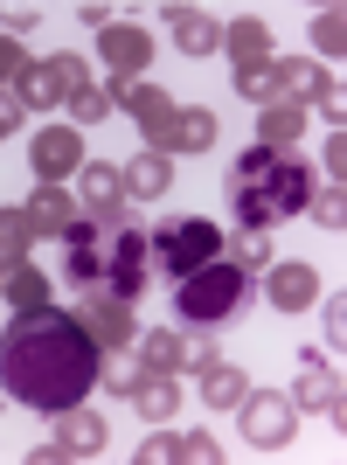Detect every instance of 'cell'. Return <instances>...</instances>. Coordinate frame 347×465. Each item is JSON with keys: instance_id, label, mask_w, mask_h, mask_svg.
<instances>
[{"instance_id": "cell-10", "label": "cell", "mask_w": 347, "mask_h": 465, "mask_svg": "<svg viewBox=\"0 0 347 465\" xmlns=\"http://www.w3.org/2000/svg\"><path fill=\"white\" fill-rule=\"evenodd\" d=\"M146 278H154V243H146V230H139V223H118L104 292H118V299H139V292H146Z\"/></svg>"}, {"instance_id": "cell-2", "label": "cell", "mask_w": 347, "mask_h": 465, "mask_svg": "<svg viewBox=\"0 0 347 465\" xmlns=\"http://www.w3.org/2000/svg\"><path fill=\"white\" fill-rule=\"evenodd\" d=\"M306 194H312V167L292 146H251L230 167V209L243 230H278L285 215L306 209Z\"/></svg>"}, {"instance_id": "cell-7", "label": "cell", "mask_w": 347, "mask_h": 465, "mask_svg": "<svg viewBox=\"0 0 347 465\" xmlns=\"http://www.w3.org/2000/svg\"><path fill=\"white\" fill-rule=\"evenodd\" d=\"M112 236H118V223H70L63 230V272H70V285H104V272H112Z\"/></svg>"}, {"instance_id": "cell-14", "label": "cell", "mask_w": 347, "mask_h": 465, "mask_svg": "<svg viewBox=\"0 0 347 465\" xmlns=\"http://www.w3.org/2000/svg\"><path fill=\"white\" fill-rule=\"evenodd\" d=\"M133 354L146 361V369H160V375H181V369H202V361H215V348H209V341H188V333H167V327L139 333V341H133Z\"/></svg>"}, {"instance_id": "cell-35", "label": "cell", "mask_w": 347, "mask_h": 465, "mask_svg": "<svg viewBox=\"0 0 347 465\" xmlns=\"http://www.w3.org/2000/svg\"><path fill=\"white\" fill-rule=\"evenodd\" d=\"M49 7H56V0H0V21H7V35H21V28L49 21Z\"/></svg>"}, {"instance_id": "cell-41", "label": "cell", "mask_w": 347, "mask_h": 465, "mask_svg": "<svg viewBox=\"0 0 347 465\" xmlns=\"http://www.w3.org/2000/svg\"><path fill=\"white\" fill-rule=\"evenodd\" d=\"M77 15H84V28H104V21H112V0H77Z\"/></svg>"}, {"instance_id": "cell-11", "label": "cell", "mask_w": 347, "mask_h": 465, "mask_svg": "<svg viewBox=\"0 0 347 465\" xmlns=\"http://www.w3.org/2000/svg\"><path fill=\"white\" fill-rule=\"evenodd\" d=\"M104 451V417L91 410H56V430H49V445L28 451L35 465H56V459H97Z\"/></svg>"}, {"instance_id": "cell-20", "label": "cell", "mask_w": 347, "mask_h": 465, "mask_svg": "<svg viewBox=\"0 0 347 465\" xmlns=\"http://www.w3.org/2000/svg\"><path fill=\"white\" fill-rule=\"evenodd\" d=\"M21 209H28V223H35V236H63V230H70V223H77V194L63 188V181H42V188L28 194Z\"/></svg>"}, {"instance_id": "cell-29", "label": "cell", "mask_w": 347, "mask_h": 465, "mask_svg": "<svg viewBox=\"0 0 347 465\" xmlns=\"http://www.w3.org/2000/svg\"><path fill=\"white\" fill-rule=\"evenodd\" d=\"M49 285H56V278H42L35 264H15V272H0V292H7V306H15V312L49 306Z\"/></svg>"}, {"instance_id": "cell-23", "label": "cell", "mask_w": 347, "mask_h": 465, "mask_svg": "<svg viewBox=\"0 0 347 465\" xmlns=\"http://www.w3.org/2000/svg\"><path fill=\"white\" fill-rule=\"evenodd\" d=\"M209 146H215V112H202V104H174L167 153H209Z\"/></svg>"}, {"instance_id": "cell-5", "label": "cell", "mask_w": 347, "mask_h": 465, "mask_svg": "<svg viewBox=\"0 0 347 465\" xmlns=\"http://www.w3.org/2000/svg\"><path fill=\"white\" fill-rule=\"evenodd\" d=\"M91 84V63L84 56H28V70L15 77V97L28 104V112H56V104H70V97Z\"/></svg>"}, {"instance_id": "cell-12", "label": "cell", "mask_w": 347, "mask_h": 465, "mask_svg": "<svg viewBox=\"0 0 347 465\" xmlns=\"http://www.w3.org/2000/svg\"><path fill=\"white\" fill-rule=\"evenodd\" d=\"M133 459L139 465H223V445H215L209 430H174V424H160Z\"/></svg>"}, {"instance_id": "cell-39", "label": "cell", "mask_w": 347, "mask_h": 465, "mask_svg": "<svg viewBox=\"0 0 347 465\" xmlns=\"http://www.w3.org/2000/svg\"><path fill=\"white\" fill-rule=\"evenodd\" d=\"M327 341H333V354L347 348V299H341V292L327 299Z\"/></svg>"}, {"instance_id": "cell-27", "label": "cell", "mask_w": 347, "mask_h": 465, "mask_svg": "<svg viewBox=\"0 0 347 465\" xmlns=\"http://www.w3.org/2000/svg\"><path fill=\"white\" fill-rule=\"evenodd\" d=\"M320 84H327V70H320V63L278 56V97H285V104H312V97H320Z\"/></svg>"}, {"instance_id": "cell-30", "label": "cell", "mask_w": 347, "mask_h": 465, "mask_svg": "<svg viewBox=\"0 0 347 465\" xmlns=\"http://www.w3.org/2000/svg\"><path fill=\"white\" fill-rule=\"evenodd\" d=\"M223 257H230L236 272H264L271 264V236L264 230H230L223 236Z\"/></svg>"}, {"instance_id": "cell-9", "label": "cell", "mask_w": 347, "mask_h": 465, "mask_svg": "<svg viewBox=\"0 0 347 465\" xmlns=\"http://www.w3.org/2000/svg\"><path fill=\"white\" fill-rule=\"evenodd\" d=\"M243 438L257 451H285L292 430H299V403H292V389H264V396H243Z\"/></svg>"}, {"instance_id": "cell-40", "label": "cell", "mask_w": 347, "mask_h": 465, "mask_svg": "<svg viewBox=\"0 0 347 465\" xmlns=\"http://www.w3.org/2000/svg\"><path fill=\"white\" fill-rule=\"evenodd\" d=\"M320 167H327V181H341V174H347V139H341V125H333L327 153H320Z\"/></svg>"}, {"instance_id": "cell-15", "label": "cell", "mask_w": 347, "mask_h": 465, "mask_svg": "<svg viewBox=\"0 0 347 465\" xmlns=\"http://www.w3.org/2000/svg\"><path fill=\"white\" fill-rule=\"evenodd\" d=\"M77 202L97 223H125V202H133V194H125V174H118L112 160H84L77 167Z\"/></svg>"}, {"instance_id": "cell-18", "label": "cell", "mask_w": 347, "mask_h": 465, "mask_svg": "<svg viewBox=\"0 0 347 465\" xmlns=\"http://www.w3.org/2000/svg\"><path fill=\"white\" fill-rule=\"evenodd\" d=\"M264 292H271V306L278 312H306L312 299H320V272H312V264H299V257H292V264H264Z\"/></svg>"}, {"instance_id": "cell-21", "label": "cell", "mask_w": 347, "mask_h": 465, "mask_svg": "<svg viewBox=\"0 0 347 465\" xmlns=\"http://www.w3.org/2000/svg\"><path fill=\"white\" fill-rule=\"evenodd\" d=\"M125 403H133L146 424H174V410H181V382H174V375H160V369H146Z\"/></svg>"}, {"instance_id": "cell-3", "label": "cell", "mask_w": 347, "mask_h": 465, "mask_svg": "<svg viewBox=\"0 0 347 465\" xmlns=\"http://www.w3.org/2000/svg\"><path fill=\"white\" fill-rule=\"evenodd\" d=\"M243 292H251V272H236L230 257H209L202 272H188L174 285V320L181 327H223L243 306Z\"/></svg>"}, {"instance_id": "cell-24", "label": "cell", "mask_w": 347, "mask_h": 465, "mask_svg": "<svg viewBox=\"0 0 347 465\" xmlns=\"http://www.w3.org/2000/svg\"><path fill=\"white\" fill-rule=\"evenodd\" d=\"M278 42H271V21L264 15H236V21H223V56L230 63H243V56H271Z\"/></svg>"}, {"instance_id": "cell-37", "label": "cell", "mask_w": 347, "mask_h": 465, "mask_svg": "<svg viewBox=\"0 0 347 465\" xmlns=\"http://www.w3.org/2000/svg\"><path fill=\"white\" fill-rule=\"evenodd\" d=\"M312 112H320V118H333V125L347 118V91H341V77H327V84H320V97H312Z\"/></svg>"}, {"instance_id": "cell-17", "label": "cell", "mask_w": 347, "mask_h": 465, "mask_svg": "<svg viewBox=\"0 0 347 465\" xmlns=\"http://www.w3.org/2000/svg\"><path fill=\"white\" fill-rule=\"evenodd\" d=\"M167 35L181 56H223V21L202 7H167Z\"/></svg>"}, {"instance_id": "cell-26", "label": "cell", "mask_w": 347, "mask_h": 465, "mask_svg": "<svg viewBox=\"0 0 347 465\" xmlns=\"http://www.w3.org/2000/svg\"><path fill=\"white\" fill-rule=\"evenodd\" d=\"M230 77H236V97H251V104H271V97H278V49H271V56H243Z\"/></svg>"}, {"instance_id": "cell-4", "label": "cell", "mask_w": 347, "mask_h": 465, "mask_svg": "<svg viewBox=\"0 0 347 465\" xmlns=\"http://www.w3.org/2000/svg\"><path fill=\"white\" fill-rule=\"evenodd\" d=\"M146 243H154V272H167L174 285L188 272H202L209 257H223V230H215L209 215H174V223H160Z\"/></svg>"}, {"instance_id": "cell-36", "label": "cell", "mask_w": 347, "mask_h": 465, "mask_svg": "<svg viewBox=\"0 0 347 465\" xmlns=\"http://www.w3.org/2000/svg\"><path fill=\"white\" fill-rule=\"evenodd\" d=\"M21 70H28V49H21L15 35H0V91H15Z\"/></svg>"}, {"instance_id": "cell-31", "label": "cell", "mask_w": 347, "mask_h": 465, "mask_svg": "<svg viewBox=\"0 0 347 465\" xmlns=\"http://www.w3.org/2000/svg\"><path fill=\"white\" fill-rule=\"evenodd\" d=\"M139 375H146V361H139L133 348H104V361H97V382H112V396H133Z\"/></svg>"}, {"instance_id": "cell-22", "label": "cell", "mask_w": 347, "mask_h": 465, "mask_svg": "<svg viewBox=\"0 0 347 465\" xmlns=\"http://www.w3.org/2000/svg\"><path fill=\"white\" fill-rule=\"evenodd\" d=\"M194 375H202V403L209 410H236L243 396H251V375L236 369V361H202Z\"/></svg>"}, {"instance_id": "cell-13", "label": "cell", "mask_w": 347, "mask_h": 465, "mask_svg": "<svg viewBox=\"0 0 347 465\" xmlns=\"http://www.w3.org/2000/svg\"><path fill=\"white\" fill-rule=\"evenodd\" d=\"M97 63H104L112 77H139V70L154 63V35H146L139 21H104V28H97Z\"/></svg>"}, {"instance_id": "cell-33", "label": "cell", "mask_w": 347, "mask_h": 465, "mask_svg": "<svg viewBox=\"0 0 347 465\" xmlns=\"http://www.w3.org/2000/svg\"><path fill=\"white\" fill-rule=\"evenodd\" d=\"M312 49H320V56H333V63L347 56V15H341V7L312 15Z\"/></svg>"}, {"instance_id": "cell-19", "label": "cell", "mask_w": 347, "mask_h": 465, "mask_svg": "<svg viewBox=\"0 0 347 465\" xmlns=\"http://www.w3.org/2000/svg\"><path fill=\"white\" fill-rule=\"evenodd\" d=\"M118 174H125V194H133V202H160V194L174 188V153L146 146V153H133Z\"/></svg>"}, {"instance_id": "cell-25", "label": "cell", "mask_w": 347, "mask_h": 465, "mask_svg": "<svg viewBox=\"0 0 347 465\" xmlns=\"http://www.w3.org/2000/svg\"><path fill=\"white\" fill-rule=\"evenodd\" d=\"M257 146H299V133H306V104H285V97H271V104H257Z\"/></svg>"}, {"instance_id": "cell-34", "label": "cell", "mask_w": 347, "mask_h": 465, "mask_svg": "<svg viewBox=\"0 0 347 465\" xmlns=\"http://www.w3.org/2000/svg\"><path fill=\"white\" fill-rule=\"evenodd\" d=\"M97 118H112V84H84L70 97V125H97Z\"/></svg>"}, {"instance_id": "cell-16", "label": "cell", "mask_w": 347, "mask_h": 465, "mask_svg": "<svg viewBox=\"0 0 347 465\" xmlns=\"http://www.w3.org/2000/svg\"><path fill=\"white\" fill-rule=\"evenodd\" d=\"M28 160H35V174H42V181L77 174V167H84V133H77V125H42L35 146H28Z\"/></svg>"}, {"instance_id": "cell-8", "label": "cell", "mask_w": 347, "mask_h": 465, "mask_svg": "<svg viewBox=\"0 0 347 465\" xmlns=\"http://www.w3.org/2000/svg\"><path fill=\"white\" fill-rule=\"evenodd\" d=\"M70 312H77V327L91 333L97 348H133V341H139L133 299H118V292H104V285H84V299H77Z\"/></svg>"}, {"instance_id": "cell-1", "label": "cell", "mask_w": 347, "mask_h": 465, "mask_svg": "<svg viewBox=\"0 0 347 465\" xmlns=\"http://www.w3.org/2000/svg\"><path fill=\"white\" fill-rule=\"evenodd\" d=\"M97 361H104V348L77 327V312H56V306L15 312L0 333V389L15 403L42 410V417L77 410L97 389Z\"/></svg>"}, {"instance_id": "cell-28", "label": "cell", "mask_w": 347, "mask_h": 465, "mask_svg": "<svg viewBox=\"0 0 347 465\" xmlns=\"http://www.w3.org/2000/svg\"><path fill=\"white\" fill-rule=\"evenodd\" d=\"M28 251H35V223H28V209H0V272L28 264Z\"/></svg>"}, {"instance_id": "cell-6", "label": "cell", "mask_w": 347, "mask_h": 465, "mask_svg": "<svg viewBox=\"0 0 347 465\" xmlns=\"http://www.w3.org/2000/svg\"><path fill=\"white\" fill-rule=\"evenodd\" d=\"M292 403L312 410V417H333L347 424V382H341V354H320V348H299V369H292Z\"/></svg>"}, {"instance_id": "cell-32", "label": "cell", "mask_w": 347, "mask_h": 465, "mask_svg": "<svg viewBox=\"0 0 347 465\" xmlns=\"http://www.w3.org/2000/svg\"><path fill=\"white\" fill-rule=\"evenodd\" d=\"M306 209H312V223H320V230H333V236L347 230V188H341V181L312 188V194H306Z\"/></svg>"}, {"instance_id": "cell-38", "label": "cell", "mask_w": 347, "mask_h": 465, "mask_svg": "<svg viewBox=\"0 0 347 465\" xmlns=\"http://www.w3.org/2000/svg\"><path fill=\"white\" fill-rule=\"evenodd\" d=\"M21 118H28V104H21L15 91H0V146H7V139L21 133Z\"/></svg>"}]
</instances>
